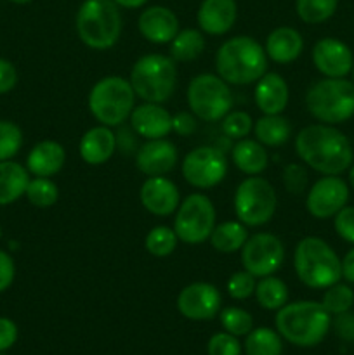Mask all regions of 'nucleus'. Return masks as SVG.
I'll return each mask as SVG.
<instances>
[{
    "mask_svg": "<svg viewBox=\"0 0 354 355\" xmlns=\"http://www.w3.org/2000/svg\"><path fill=\"white\" fill-rule=\"evenodd\" d=\"M333 329L337 336L346 342H354V314L344 312V314L335 315V321H332Z\"/></svg>",
    "mask_w": 354,
    "mask_h": 355,
    "instance_id": "45",
    "label": "nucleus"
},
{
    "mask_svg": "<svg viewBox=\"0 0 354 355\" xmlns=\"http://www.w3.org/2000/svg\"><path fill=\"white\" fill-rule=\"evenodd\" d=\"M253 293H255L260 307L266 309V311H280L281 307L288 304V288L280 277H260Z\"/></svg>",
    "mask_w": 354,
    "mask_h": 355,
    "instance_id": "31",
    "label": "nucleus"
},
{
    "mask_svg": "<svg viewBox=\"0 0 354 355\" xmlns=\"http://www.w3.org/2000/svg\"><path fill=\"white\" fill-rule=\"evenodd\" d=\"M257 141L267 148H278L283 146L292 135V125L281 114H264L262 118L253 125Z\"/></svg>",
    "mask_w": 354,
    "mask_h": 355,
    "instance_id": "28",
    "label": "nucleus"
},
{
    "mask_svg": "<svg viewBox=\"0 0 354 355\" xmlns=\"http://www.w3.org/2000/svg\"><path fill=\"white\" fill-rule=\"evenodd\" d=\"M298 281L312 290H326L342 279V263L335 250L319 238H304L294 252Z\"/></svg>",
    "mask_w": 354,
    "mask_h": 355,
    "instance_id": "4",
    "label": "nucleus"
},
{
    "mask_svg": "<svg viewBox=\"0 0 354 355\" xmlns=\"http://www.w3.org/2000/svg\"><path fill=\"white\" fill-rule=\"evenodd\" d=\"M242 266L255 277L273 276L285 260V246L280 238L269 232L248 236L242 246Z\"/></svg>",
    "mask_w": 354,
    "mask_h": 355,
    "instance_id": "13",
    "label": "nucleus"
},
{
    "mask_svg": "<svg viewBox=\"0 0 354 355\" xmlns=\"http://www.w3.org/2000/svg\"><path fill=\"white\" fill-rule=\"evenodd\" d=\"M17 340V326L9 318H0V354L9 350Z\"/></svg>",
    "mask_w": 354,
    "mask_h": 355,
    "instance_id": "47",
    "label": "nucleus"
},
{
    "mask_svg": "<svg viewBox=\"0 0 354 355\" xmlns=\"http://www.w3.org/2000/svg\"><path fill=\"white\" fill-rule=\"evenodd\" d=\"M276 191L262 177H246L236 187L233 207L236 218L246 227L267 224L276 214Z\"/></svg>",
    "mask_w": 354,
    "mask_h": 355,
    "instance_id": "9",
    "label": "nucleus"
},
{
    "mask_svg": "<svg viewBox=\"0 0 354 355\" xmlns=\"http://www.w3.org/2000/svg\"><path fill=\"white\" fill-rule=\"evenodd\" d=\"M215 69L219 76L231 85H248L266 75L267 54L255 38L239 35L219 47Z\"/></svg>",
    "mask_w": 354,
    "mask_h": 355,
    "instance_id": "3",
    "label": "nucleus"
},
{
    "mask_svg": "<svg viewBox=\"0 0 354 355\" xmlns=\"http://www.w3.org/2000/svg\"><path fill=\"white\" fill-rule=\"evenodd\" d=\"M255 276L250 274L248 270H238V272L233 274L228 281V293L229 297L235 298V300H245V298L252 297L253 291H255Z\"/></svg>",
    "mask_w": 354,
    "mask_h": 355,
    "instance_id": "40",
    "label": "nucleus"
},
{
    "mask_svg": "<svg viewBox=\"0 0 354 355\" xmlns=\"http://www.w3.org/2000/svg\"><path fill=\"white\" fill-rule=\"evenodd\" d=\"M0 355H3V354H0Z\"/></svg>",
    "mask_w": 354,
    "mask_h": 355,
    "instance_id": "54",
    "label": "nucleus"
},
{
    "mask_svg": "<svg viewBox=\"0 0 354 355\" xmlns=\"http://www.w3.org/2000/svg\"><path fill=\"white\" fill-rule=\"evenodd\" d=\"M135 165L144 175L160 177L172 172L177 165V149L167 139H153L142 144L135 155Z\"/></svg>",
    "mask_w": 354,
    "mask_h": 355,
    "instance_id": "18",
    "label": "nucleus"
},
{
    "mask_svg": "<svg viewBox=\"0 0 354 355\" xmlns=\"http://www.w3.org/2000/svg\"><path fill=\"white\" fill-rule=\"evenodd\" d=\"M233 163L246 175H259L267 168L269 156L259 141L239 139L233 148Z\"/></svg>",
    "mask_w": 354,
    "mask_h": 355,
    "instance_id": "27",
    "label": "nucleus"
},
{
    "mask_svg": "<svg viewBox=\"0 0 354 355\" xmlns=\"http://www.w3.org/2000/svg\"><path fill=\"white\" fill-rule=\"evenodd\" d=\"M128 82H130L135 96L141 97L146 103H165L176 92V61L163 54L142 55L132 66Z\"/></svg>",
    "mask_w": 354,
    "mask_h": 355,
    "instance_id": "6",
    "label": "nucleus"
},
{
    "mask_svg": "<svg viewBox=\"0 0 354 355\" xmlns=\"http://www.w3.org/2000/svg\"><path fill=\"white\" fill-rule=\"evenodd\" d=\"M186 97L191 113L203 121L222 120L235 103L229 83L212 73L194 76L187 87Z\"/></svg>",
    "mask_w": 354,
    "mask_h": 355,
    "instance_id": "10",
    "label": "nucleus"
},
{
    "mask_svg": "<svg viewBox=\"0 0 354 355\" xmlns=\"http://www.w3.org/2000/svg\"><path fill=\"white\" fill-rule=\"evenodd\" d=\"M333 225L344 241L354 245V207H344L333 218Z\"/></svg>",
    "mask_w": 354,
    "mask_h": 355,
    "instance_id": "43",
    "label": "nucleus"
},
{
    "mask_svg": "<svg viewBox=\"0 0 354 355\" xmlns=\"http://www.w3.org/2000/svg\"><path fill=\"white\" fill-rule=\"evenodd\" d=\"M28 182H30V172L21 163L12 159L0 162V207L14 203L24 196Z\"/></svg>",
    "mask_w": 354,
    "mask_h": 355,
    "instance_id": "26",
    "label": "nucleus"
},
{
    "mask_svg": "<svg viewBox=\"0 0 354 355\" xmlns=\"http://www.w3.org/2000/svg\"><path fill=\"white\" fill-rule=\"evenodd\" d=\"M285 189L292 194H302L307 186V172L297 163L287 165L283 170Z\"/></svg>",
    "mask_w": 354,
    "mask_h": 355,
    "instance_id": "42",
    "label": "nucleus"
},
{
    "mask_svg": "<svg viewBox=\"0 0 354 355\" xmlns=\"http://www.w3.org/2000/svg\"><path fill=\"white\" fill-rule=\"evenodd\" d=\"M141 203L156 217H169L179 208L180 194L176 184L167 177H149L141 186Z\"/></svg>",
    "mask_w": 354,
    "mask_h": 355,
    "instance_id": "17",
    "label": "nucleus"
},
{
    "mask_svg": "<svg viewBox=\"0 0 354 355\" xmlns=\"http://www.w3.org/2000/svg\"><path fill=\"white\" fill-rule=\"evenodd\" d=\"M351 73H353V80H354V62H353V69H351Z\"/></svg>",
    "mask_w": 354,
    "mask_h": 355,
    "instance_id": "53",
    "label": "nucleus"
},
{
    "mask_svg": "<svg viewBox=\"0 0 354 355\" xmlns=\"http://www.w3.org/2000/svg\"><path fill=\"white\" fill-rule=\"evenodd\" d=\"M75 28L87 47L111 49L121 35L120 7L113 0H83L76 12Z\"/></svg>",
    "mask_w": 354,
    "mask_h": 355,
    "instance_id": "5",
    "label": "nucleus"
},
{
    "mask_svg": "<svg viewBox=\"0 0 354 355\" xmlns=\"http://www.w3.org/2000/svg\"><path fill=\"white\" fill-rule=\"evenodd\" d=\"M205 51V37L201 30L187 28V30L179 31L172 42H170V58L174 61L187 62L200 58L201 52Z\"/></svg>",
    "mask_w": 354,
    "mask_h": 355,
    "instance_id": "30",
    "label": "nucleus"
},
{
    "mask_svg": "<svg viewBox=\"0 0 354 355\" xmlns=\"http://www.w3.org/2000/svg\"><path fill=\"white\" fill-rule=\"evenodd\" d=\"M222 132L229 139H245L253 128V121L248 113L245 111H229L222 118Z\"/></svg>",
    "mask_w": 354,
    "mask_h": 355,
    "instance_id": "39",
    "label": "nucleus"
},
{
    "mask_svg": "<svg viewBox=\"0 0 354 355\" xmlns=\"http://www.w3.org/2000/svg\"><path fill=\"white\" fill-rule=\"evenodd\" d=\"M236 0H203L198 9L196 19L200 30L208 35H224L235 26Z\"/></svg>",
    "mask_w": 354,
    "mask_h": 355,
    "instance_id": "22",
    "label": "nucleus"
},
{
    "mask_svg": "<svg viewBox=\"0 0 354 355\" xmlns=\"http://www.w3.org/2000/svg\"><path fill=\"white\" fill-rule=\"evenodd\" d=\"M340 263H342V277L347 283L354 284V248H351L346 253V257L340 260Z\"/></svg>",
    "mask_w": 354,
    "mask_h": 355,
    "instance_id": "49",
    "label": "nucleus"
},
{
    "mask_svg": "<svg viewBox=\"0 0 354 355\" xmlns=\"http://www.w3.org/2000/svg\"><path fill=\"white\" fill-rule=\"evenodd\" d=\"M208 355H239L242 354V345L238 338L231 333H215L207 345Z\"/></svg>",
    "mask_w": 354,
    "mask_h": 355,
    "instance_id": "41",
    "label": "nucleus"
},
{
    "mask_svg": "<svg viewBox=\"0 0 354 355\" xmlns=\"http://www.w3.org/2000/svg\"><path fill=\"white\" fill-rule=\"evenodd\" d=\"M118 7H124V9H139V7L144 6L148 0H113Z\"/></svg>",
    "mask_w": 354,
    "mask_h": 355,
    "instance_id": "50",
    "label": "nucleus"
},
{
    "mask_svg": "<svg viewBox=\"0 0 354 355\" xmlns=\"http://www.w3.org/2000/svg\"><path fill=\"white\" fill-rule=\"evenodd\" d=\"M298 158L323 175H340L354 159L349 139L333 125L318 123L302 128L295 137Z\"/></svg>",
    "mask_w": 354,
    "mask_h": 355,
    "instance_id": "1",
    "label": "nucleus"
},
{
    "mask_svg": "<svg viewBox=\"0 0 354 355\" xmlns=\"http://www.w3.org/2000/svg\"><path fill=\"white\" fill-rule=\"evenodd\" d=\"M302 49H304L302 35L295 28L280 26L267 35L264 51H266L267 58L273 59L274 62L287 64V62L295 61L302 54Z\"/></svg>",
    "mask_w": 354,
    "mask_h": 355,
    "instance_id": "25",
    "label": "nucleus"
},
{
    "mask_svg": "<svg viewBox=\"0 0 354 355\" xmlns=\"http://www.w3.org/2000/svg\"><path fill=\"white\" fill-rule=\"evenodd\" d=\"M339 0H295L297 16L307 24H319L335 14Z\"/></svg>",
    "mask_w": 354,
    "mask_h": 355,
    "instance_id": "33",
    "label": "nucleus"
},
{
    "mask_svg": "<svg viewBox=\"0 0 354 355\" xmlns=\"http://www.w3.org/2000/svg\"><path fill=\"white\" fill-rule=\"evenodd\" d=\"M177 234L174 229L167 227V225H158L153 227L148 232L144 239V248L151 253L153 257H169L176 252L177 248Z\"/></svg>",
    "mask_w": 354,
    "mask_h": 355,
    "instance_id": "34",
    "label": "nucleus"
},
{
    "mask_svg": "<svg viewBox=\"0 0 354 355\" xmlns=\"http://www.w3.org/2000/svg\"><path fill=\"white\" fill-rule=\"evenodd\" d=\"M255 83L253 99L264 114H281L287 110L290 90L283 76L278 73H266Z\"/></svg>",
    "mask_w": 354,
    "mask_h": 355,
    "instance_id": "21",
    "label": "nucleus"
},
{
    "mask_svg": "<svg viewBox=\"0 0 354 355\" xmlns=\"http://www.w3.org/2000/svg\"><path fill=\"white\" fill-rule=\"evenodd\" d=\"M347 200H349L347 184L339 175H326L312 184L305 198V207L312 217L326 220L335 217L346 207Z\"/></svg>",
    "mask_w": 354,
    "mask_h": 355,
    "instance_id": "14",
    "label": "nucleus"
},
{
    "mask_svg": "<svg viewBox=\"0 0 354 355\" xmlns=\"http://www.w3.org/2000/svg\"><path fill=\"white\" fill-rule=\"evenodd\" d=\"M349 182H351V187L354 189V165H351L349 168Z\"/></svg>",
    "mask_w": 354,
    "mask_h": 355,
    "instance_id": "51",
    "label": "nucleus"
},
{
    "mask_svg": "<svg viewBox=\"0 0 354 355\" xmlns=\"http://www.w3.org/2000/svg\"><path fill=\"white\" fill-rule=\"evenodd\" d=\"M305 107L321 123H344L354 116V83L346 78L319 80L309 87Z\"/></svg>",
    "mask_w": 354,
    "mask_h": 355,
    "instance_id": "7",
    "label": "nucleus"
},
{
    "mask_svg": "<svg viewBox=\"0 0 354 355\" xmlns=\"http://www.w3.org/2000/svg\"><path fill=\"white\" fill-rule=\"evenodd\" d=\"M23 146V132L14 121L0 120V162L12 159Z\"/></svg>",
    "mask_w": 354,
    "mask_h": 355,
    "instance_id": "37",
    "label": "nucleus"
},
{
    "mask_svg": "<svg viewBox=\"0 0 354 355\" xmlns=\"http://www.w3.org/2000/svg\"><path fill=\"white\" fill-rule=\"evenodd\" d=\"M222 328L235 336H246L253 329V319L239 307H228L219 314Z\"/></svg>",
    "mask_w": 354,
    "mask_h": 355,
    "instance_id": "38",
    "label": "nucleus"
},
{
    "mask_svg": "<svg viewBox=\"0 0 354 355\" xmlns=\"http://www.w3.org/2000/svg\"><path fill=\"white\" fill-rule=\"evenodd\" d=\"M139 31L151 44H170L179 33V19L169 7L151 6L142 10L137 21Z\"/></svg>",
    "mask_w": 354,
    "mask_h": 355,
    "instance_id": "19",
    "label": "nucleus"
},
{
    "mask_svg": "<svg viewBox=\"0 0 354 355\" xmlns=\"http://www.w3.org/2000/svg\"><path fill=\"white\" fill-rule=\"evenodd\" d=\"M17 83L16 66L7 59L0 58V96L10 92Z\"/></svg>",
    "mask_w": 354,
    "mask_h": 355,
    "instance_id": "46",
    "label": "nucleus"
},
{
    "mask_svg": "<svg viewBox=\"0 0 354 355\" xmlns=\"http://www.w3.org/2000/svg\"><path fill=\"white\" fill-rule=\"evenodd\" d=\"M24 196L28 198V201L33 207L51 208L58 201L59 191L58 186L49 177H35V179H30V182H28Z\"/></svg>",
    "mask_w": 354,
    "mask_h": 355,
    "instance_id": "35",
    "label": "nucleus"
},
{
    "mask_svg": "<svg viewBox=\"0 0 354 355\" xmlns=\"http://www.w3.org/2000/svg\"><path fill=\"white\" fill-rule=\"evenodd\" d=\"M222 298L210 283H191L177 297V311L191 321H210L219 314Z\"/></svg>",
    "mask_w": 354,
    "mask_h": 355,
    "instance_id": "15",
    "label": "nucleus"
},
{
    "mask_svg": "<svg viewBox=\"0 0 354 355\" xmlns=\"http://www.w3.org/2000/svg\"><path fill=\"white\" fill-rule=\"evenodd\" d=\"M311 55L316 69L326 78H346L353 69V51L339 38L326 37L318 40Z\"/></svg>",
    "mask_w": 354,
    "mask_h": 355,
    "instance_id": "16",
    "label": "nucleus"
},
{
    "mask_svg": "<svg viewBox=\"0 0 354 355\" xmlns=\"http://www.w3.org/2000/svg\"><path fill=\"white\" fill-rule=\"evenodd\" d=\"M208 239H210L212 246L217 252L233 253L242 250V246L248 239V231H246V225L242 224V222L228 220L215 225Z\"/></svg>",
    "mask_w": 354,
    "mask_h": 355,
    "instance_id": "29",
    "label": "nucleus"
},
{
    "mask_svg": "<svg viewBox=\"0 0 354 355\" xmlns=\"http://www.w3.org/2000/svg\"><path fill=\"white\" fill-rule=\"evenodd\" d=\"M246 355H281L283 342L281 335L271 328H257L246 335Z\"/></svg>",
    "mask_w": 354,
    "mask_h": 355,
    "instance_id": "32",
    "label": "nucleus"
},
{
    "mask_svg": "<svg viewBox=\"0 0 354 355\" xmlns=\"http://www.w3.org/2000/svg\"><path fill=\"white\" fill-rule=\"evenodd\" d=\"M130 123L135 134L153 141L165 139L172 132V114L156 103H144L134 107L130 114Z\"/></svg>",
    "mask_w": 354,
    "mask_h": 355,
    "instance_id": "20",
    "label": "nucleus"
},
{
    "mask_svg": "<svg viewBox=\"0 0 354 355\" xmlns=\"http://www.w3.org/2000/svg\"><path fill=\"white\" fill-rule=\"evenodd\" d=\"M276 331L281 338L297 347H314L325 340L332 326V314L321 302H294L278 311Z\"/></svg>",
    "mask_w": 354,
    "mask_h": 355,
    "instance_id": "2",
    "label": "nucleus"
},
{
    "mask_svg": "<svg viewBox=\"0 0 354 355\" xmlns=\"http://www.w3.org/2000/svg\"><path fill=\"white\" fill-rule=\"evenodd\" d=\"M117 135L106 125L92 127L80 139V156L89 165H103L113 156L117 149Z\"/></svg>",
    "mask_w": 354,
    "mask_h": 355,
    "instance_id": "23",
    "label": "nucleus"
},
{
    "mask_svg": "<svg viewBox=\"0 0 354 355\" xmlns=\"http://www.w3.org/2000/svg\"><path fill=\"white\" fill-rule=\"evenodd\" d=\"M65 162L66 151L59 142L42 141L28 153L26 168L35 177H52L61 172Z\"/></svg>",
    "mask_w": 354,
    "mask_h": 355,
    "instance_id": "24",
    "label": "nucleus"
},
{
    "mask_svg": "<svg viewBox=\"0 0 354 355\" xmlns=\"http://www.w3.org/2000/svg\"><path fill=\"white\" fill-rule=\"evenodd\" d=\"M196 116L189 113H179L176 116H172V130L177 132L179 135L186 137V135H191L194 130H196Z\"/></svg>",
    "mask_w": 354,
    "mask_h": 355,
    "instance_id": "48",
    "label": "nucleus"
},
{
    "mask_svg": "<svg viewBox=\"0 0 354 355\" xmlns=\"http://www.w3.org/2000/svg\"><path fill=\"white\" fill-rule=\"evenodd\" d=\"M321 304L332 315H339V314H344V312H349L351 307L354 305L353 288H349L347 284H342V283L332 284V286L325 290Z\"/></svg>",
    "mask_w": 354,
    "mask_h": 355,
    "instance_id": "36",
    "label": "nucleus"
},
{
    "mask_svg": "<svg viewBox=\"0 0 354 355\" xmlns=\"http://www.w3.org/2000/svg\"><path fill=\"white\" fill-rule=\"evenodd\" d=\"M183 177L196 189H210L221 184L228 173V159L224 153L212 146H200L184 158Z\"/></svg>",
    "mask_w": 354,
    "mask_h": 355,
    "instance_id": "12",
    "label": "nucleus"
},
{
    "mask_svg": "<svg viewBox=\"0 0 354 355\" xmlns=\"http://www.w3.org/2000/svg\"><path fill=\"white\" fill-rule=\"evenodd\" d=\"M14 277H16V266L12 257L0 250V293L9 290L10 284L14 283Z\"/></svg>",
    "mask_w": 354,
    "mask_h": 355,
    "instance_id": "44",
    "label": "nucleus"
},
{
    "mask_svg": "<svg viewBox=\"0 0 354 355\" xmlns=\"http://www.w3.org/2000/svg\"><path fill=\"white\" fill-rule=\"evenodd\" d=\"M134 104L135 92L130 82L117 75L101 78L89 94L90 113L106 127H118L130 118Z\"/></svg>",
    "mask_w": 354,
    "mask_h": 355,
    "instance_id": "8",
    "label": "nucleus"
},
{
    "mask_svg": "<svg viewBox=\"0 0 354 355\" xmlns=\"http://www.w3.org/2000/svg\"><path fill=\"white\" fill-rule=\"evenodd\" d=\"M215 227V208L205 194H189L177 208L174 231L186 245H200L210 238Z\"/></svg>",
    "mask_w": 354,
    "mask_h": 355,
    "instance_id": "11",
    "label": "nucleus"
},
{
    "mask_svg": "<svg viewBox=\"0 0 354 355\" xmlns=\"http://www.w3.org/2000/svg\"><path fill=\"white\" fill-rule=\"evenodd\" d=\"M9 2H12V3H17V6H24V3H30L31 0H9Z\"/></svg>",
    "mask_w": 354,
    "mask_h": 355,
    "instance_id": "52",
    "label": "nucleus"
}]
</instances>
